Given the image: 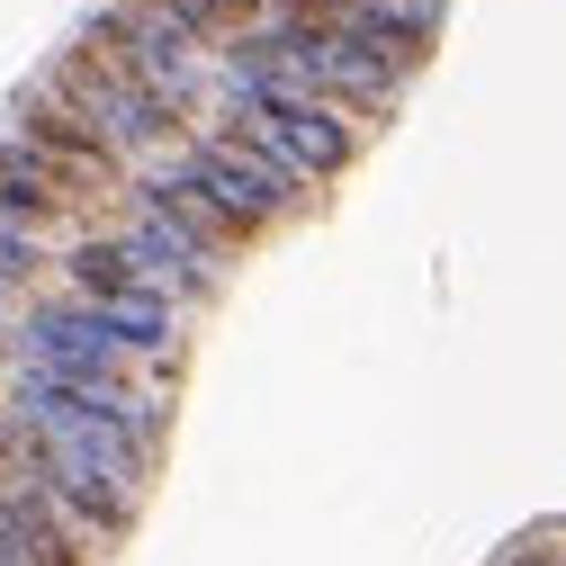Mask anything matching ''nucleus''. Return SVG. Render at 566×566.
<instances>
[{
    "label": "nucleus",
    "instance_id": "f257e3e1",
    "mask_svg": "<svg viewBox=\"0 0 566 566\" xmlns=\"http://www.w3.org/2000/svg\"><path fill=\"white\" fill-rule=\"evenodd\" d=\"M19 145L63 180V189H91V180H117V145H99V135L73 117V108H54L45 91L19 108Z\"/></svg>",
    "mask_w": 566,
    "mask_h": 566
},
{
    "label": "nucleus",
    "instance_id": "7ed1b4c3",
    "mask_svg": "<svg viewBox=\"0 0 566 566\" xmlns=\"http://www.w3.org/2000/svg\"><path fill=\"white\" fill-rule=\"evenodd\" d=\"M63 198H73V189H63L28 145H0V217H10V226H45Z\"/></svg>",
    "mask_w": 566,
    "mask_h": 566
},
{
    "label": "nucleus",
    "instance_id": "f03ea898",
    "mask_svg": "<svg viewBox=\"0 0 566 566\" xmlns=\"http://www.w3.org/2000/svg\"><path fill=\"white\" fill-rule=\"evenodd\" d=\"M252 108L279 126V145H289L306 171H333L342 154H350V126L333 117V108H315V99H297V91H279V82H261L252 91Z\"/></svg>",
    "mask_w": 566,
    "mask_h": 566
},
{
    "label": "nucleus",
    "instance_id": "20e7f679",
    "mask_svg": "<svg viewBox=\"0 0 566 566\" xmlns=\"http://www.w3.org/2000/svg\"><path fill=\"white\" fill-rule=\"evenodd\" d=\"M73 270H82V289H99L108 306L145 297V270H135V252H126V243H82V252H73Z\"/></svg>",
    "mask_w": 566,
    "mask_h": 566
}]
</instances>
